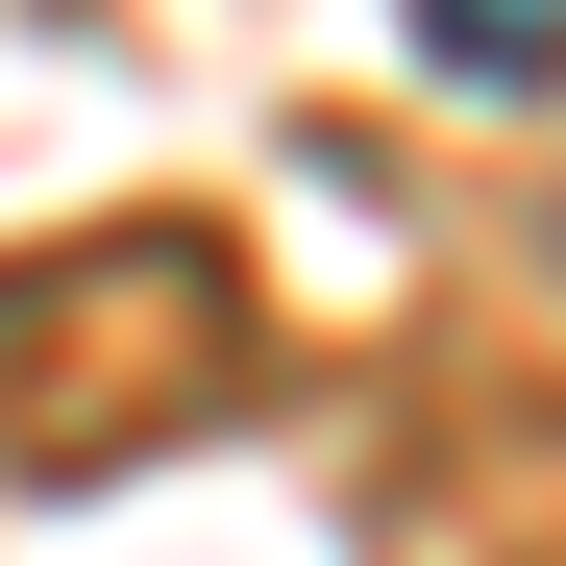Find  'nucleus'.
I'll return each mask as SVG.
<instances>
[{"label":"nucleus","instance_id":"nucleus-1","mask_svg":"<svg viewBox=\"0 0 566 566\" xmlns=\"http://www.w3.org/2000/svg\"><path fill=\"white\" fill-rule=\"evenodd\" d=\"M419 74H468V99H566V0H395Z\"/></svg>","mask_w":566,"mask_h":566}]
</instances>
